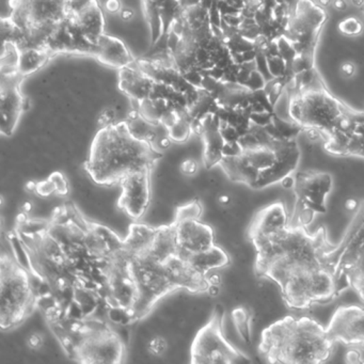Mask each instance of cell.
Segmentation results:
<instances>
[{
	"instance_id": "obj_1",
	"label": "cell",
	"mask_w": 364,
	"mask_h": 364,
	"mask_svg": "<svg viewBox=\"0 0 364 364\" xmlns=\"http://www.w3.org/2000/svg\"><path fill=\"white\" fill-rule=\"evenodd\" d=\"M252 245L257 276L277 283L289 308L304 310L328 304L338 295L330 259L336 244L328 240L325 228L309 233L306 228L287 225Z\"/></svg>"
},
{
	"instance_id": "obj_2",
	"label": "cell",
	"mask_w": 364,
	"mask_h": 364,
	"mask_svg": "<svg viewBox=\"0 0 364 364\" xmlns=\"http://www.w3.org/2000/svg\"><path fill=\"white\" fill-rule=\"evenodd\" d=\"M240 152L223 157L219 167L230 181L252 189L283 183L295 173L300 150L295 140L250 127L238 140Z\"/></svg>"
},
{
	"instance_id": "obj_3",
	"label": "cell",
	"mask_w": 364,
	"mask_h": 364,
	"mask_svg": "<svg viewBox=\"0 0 364 364\" xmlns=\"http://www.w3.org/2000/svg\"><path fill=\"white\" fill-rule=\"evenodd\" d=\"M161 156L149 142L134 137L124 121L102 127L93 140L85 168L93 182L112 186L134 172L152 171Z\"/></svg>"
},
{
	"instance_id": "obj_4",
	"label": "cell",
	"mask_w": 364,
	"mask_h": 364,
	"mask_svg": "<svg viewBox=\"0 0 364 364\" xmlns=\"http://www.w3.org/2000/svg\"><path fill=\"white\" fill-rule=\"evenodd\" d=\"M336 343L314 318L289 315L263 330L259 350L269 363L318 364L332 357Z\"/></svg>"
},
{
	"instance_id": "obj_5",
	"label": "cell",
	"mask_w": 364,
	"mask_h": 364,
	"mask_svg": "<svg viewBox=\"0 0 364 364\" xmlns=\"http://www.w3.org/2000/svg\"><path fill=\"white\" fill-rule=\"evenodd\" d=\"M10 6V20L22 35L21 50H48V44L71 18L70 0H11Z\"/></svg>"
},
{
	"instance_id": "obj_6",
	"label": "cell",
	"mask_w": 364,
	"mask_h": 364,
	"mask_svg": "<svg viewBox=\"0 0 364 364\" xmlns=\"http://www.w3.org/2000/svg\"><path fill=\"white\" fill-rule=\"evenodd\" d=\"M36 306L31 277L16 259L3 255L1 262V328L11 329Z\"/></svg>"
},
{
	"instance_id": "obj_7",
	"label": "cell",
	"mask_w": 364,
	"mask_h": 364,
	"mask_svg": "<svg viewBox=\"0 0 364 364\" xmlns=\"http://www.w3.org/2000/svg\"><path fill=\"white\" fill-rule=\"evenodd\" d=\"M333 178L328 172L306 170L294 176L291 188L295 193V205L289 218L291 227L306 228L315 216L327 213V198L331 193Z\"/></svg>"
},
{
	"instance_id": "obj_8",
	"label": "cell",
	"mask_w": 364,
	"mask_h": 364,
	"mask_svg": "<svg viewBox=\"0 0 364 364\" xmlns=\"http://www.w3.org/2000/svg\"><path fill=\"white\" fill-rule=\"evenodd\" d=\"M225 311L215 306L208 323L198 330L191 348V363H242L250 362L246 353L231 344L225 334Z\"/></svg>"
},
{
	"instance_id": "obj_9",
	"label": "cell",
	"mask_w": 364,
	"mask_h": 364,
	"mask_svg": "<svg viewBox=\"0 0 364 364\" xmlns=\"http://www.w3.org/2000/svg\"><path fill=\"white\" fill-rule=\"evenodd\" d=\"M131 268L138 289L137 301L133 309L137 319H140L164 296L176 289L169 280L165 265L148 255L132 257Z\"/></svg>"
},
{
	"instance_id": "obj_10",
	"label": "cell",
	"mask_w": 364,
	"mask_h": 364,
	"mask_svg": "<svg viewBox=\"0 0 364 364\" xmlns=\"http://www.w3.org/2000/svg\"><path fill=\"white\" fill-rule=\"evenodd\" d=\"M120 186L118 208L134 220L144 218L152 199L150 170L129 174L121 181Z\"/></svg>"
},
{
	"instance_id": "obj_11",
	"label": "cell",
	"mask_w": 364,
	"mask_h": 364,
	"mask_svg": "<svg viewBox=\"0 0 364 364\" xmlns=\"http://www.w3.org/2000/svg\"><path fill=\"white\" fill-rule=\"evenodd\" d=\"M327 331L336 342L364 347V308L344 306L336 309Z\"/></svg>"
},
{
	"instance_id": "obj_12",
	"label": "cell",
	"mask_w": 364,
	"mask_h": 364,
	"mask_svg": "<svg viewBox=\"0 0 364 364\" xmlns=\"http://www.w3.org/2000/svg\"><path fill=\"white\" fill-rule=\"evenodd\" d=\"M325 149L336 156H355L364 159V122L345 117L338 131L325 141Z\"/></svg>"
},
{
	"instance_id": "obj_13",
	"label": "cell",
	"mask_w": 364,
	"mask_h": 364,
	"mask_svg": "<svg viewBox=\"0 0 364 364\" xmlns=\"http://www.w3.org/2000/svg\"><path fill=\"white\" fill-rule=\"evenodd\" d=\"M24 76L20 73L3 76L1 80V133L14 135L18 127L21 114L25 110V99L21 95L20 84Z\"/></svg>"
},
{
	"instance_id": "obj_14",
	"label": "cell",
	"mask_w": 364,
	"mask_h": 364,
	"mask_svg": "<svg viewBox=\"0 0 364 364\" xmlns=\"http://www.w3.org/2000/svg\"><path fill=\"white\" fill-rule=\"evenodd\" d=\"M176 227L178 237V255L184 259L189 255L206 249L215 245L214 230L210 225L200 220H185L172 223Z\"/></svg>"
},
{
	"instance_id": "obj_15",
	"label": "cell",
	"mask_w": 364,
	"mask_h": 364,
	"mask_svg": "<svg viewBox=\"0 0 364 364\" xmlns=\"http://www.w3.org/2000/svg\"><path fill=\"white\" fill-rule=\"evenodd\" d=\"M289 225L287 208L282 201H276L262 208L251 221L248 237L251 242L272 235Z\"/></svg>"
},
{
	"instance_id": "obj_16",
	"label": "cell",
	"mask_w": 364,
	"mask_h": 364,
	"mask_svg": "<svg viewBox=\"0 0 364 364\" xmlns=\"http://www.w3.org/2000/svg\"><path fill=\"white\" fill-rule=\"evenodd\" d=\"M364 242V201L355 210L353 219L346 228L344 235L338 244H336L330 253V259L334 267V272L353 255Z\"/></svg>"
},
{
	"instance_id": "obj_17",
	"label": "cell",
	"mask_w": 364,
	"mask_h": 364,
	"mask_svg": "<svg viewBox=\"0 0 364 364\" xmlns=\"http://www.w3.org/2000/svg\"><path fill=\"white\" fill-rule=\"evenodd\" d=\"M336 278L338 295L351 287L364 302V242L336 270Z\"/></svg>"
},
{
	"instance_id": "obj_18",
	"label": "cell",
	"mask_w": 364,
	"mask_h": 364,
	"mask_svg": "<svg viewBox=\"0 0 364 364\" xmlns=\"http://www.w3.org/2000/svg\"><path fill=\"white\" fill-rule=\"evenodd\" d=\"M95 56L104 65L120 69L127 67L134 60L122 41L105 35L102 36L97 41Z\"/></svg>"
},
{
	"instance_id": "obj_19",
	"label": "cell",
	"mask_w": 364,
	"mask_h": 364,
	"mask_svg": "<svg viewBox=\"0 0 364 364\" xmlns=\"http://www.w3.org/2000/svg\"><path fill=\"white\" fill-rule=\"evenodd\" d=\"M120 88L136 101H142L151 97L154 92L155 84L153 78L142 70L137 71L127 65L121 69Z\"/></svg>"
},
{
	"instance_id": "obj_20",
	"label": "cell",
	"mask_w": 364,
	"mask_h": 364,
	"mask_svg": "<svg viewBox=\"0 0 364 364\" xmlns=\"http://www.w3.org/2000/svg\"><path fill=\"white\" fill-rule=\"evenodd\" d=\"M178 244L176 227L173 223H171V225L157 227L154 240L146 255L159 263L165 264L170 257L178 255Z\"/></svg>"
},
{
	"instance_id": "obj_21",
	"label": "cell",
	"mask_w": 364,
	"mask_h": 364,
	"mask_svg": "<svg viewBox=\"0 0 364 364\" xmlns=\"http://www.w3.org/2000/svg\"><path fill=\"white\" fill-rule=\"evenodd\" d=\"M157 227L133 223L129 227V233L123 240V250L131 257L146 255L154 240Z\"/></svg>"
},
{
	"instance_id": "obj_22",
	"label": "cell",
	"mask_w": 364,
	"mask_h": 364,
	"mask_svg": "<svg viewBox=\"0 0 364 364\" xmlns=\"http://www.w3.org/2000/svg\"><path fill=\"white\" fill-rule=\"evenodd\" d=\"M187 261L196 272L206 276L208 272L229 265L230 257L218 245H213L206 250L189 255Z\"/></svg>"
},
{
	"instance_id": "obj_23",
	"label": "cell",
	"mask_w": 364,
	"mask_h": 364,
	"mask_svg": "<svg viewBox=\"0 0 364 364\" xmlns=\"http://www.w3.org/2000/svg\"><path fill=\"white\" fill-rule=\"evenodd\" d=\"M52 55V53L43 48H23L21 50L20 61H18V73L22 76L33 73L43 67Z\"/></svg>"
},
{
	"instance_id": "obj_24",
	"label": "cell",
	"mask_w": 364,
	"mask_h": 364,
	"mask_svg": "<svg viewBox=\"0 0 364 364\" xmlns=\"http://www.w3.org/2000/svg\"><path fill=\"white\" fill-rule=\"evenodd\" d=\"M232 319H233L234 327L237 331L238 336L246 343L251 342V325H252V313L245 308V306H238L232 312Z\"/></svg>"
},
{
	"instance_id": "obj_25",
	"label": "cell",
	"mask_w": 364,
	"mask_h": 364,
	"mask_svg": "<svg viewBox=\"0 0 364 364\" xmlns=\"http://www.w3.org/2000/svg\"><path fill=\"white\" fill-rule=\"evenodd\" d=\"M203 215V206L197 200H191L186 203L181 204L176 208L173 223L185 220H200Z\"/></svg>"
},
{
	"instance_id": "obj_26",
	"label": "cell",
	"mask_w": 364,
	"mask_h": 364,
	"mask_svg": "<svg viewBox=\"0 0 364 364\" xmlns=\"http://www.w3.org/2000/svg\"><path fill=\"white\" fill-rule=\"evenodd\" d=\"M191 119L189 118L188 114H184L181 116V118L176 121V124L172 125L170 129H168L169 132L170 138L172 141L176 142H184L188 139L191 134L193 133V127H191Z\"/></svg>"
},
{
	"instance_id": "obj_27",
	"label": "cell",
	"mask_w": 364,
	"mask_h": 364,
	"mask_svg": "<svg viewBox=\"0 0 364 364\" xmlns=\"http://www.w3.org/2000/svg\"><path fill=\"white\" fill-rule=\"evenodd\" d=\"M146 348L151 355L161 357V355H165L169 350V342L166 336L155 333L146 342Z\"/></svg>"
},
{
	"instance_id": "obj_28",
	"label": "cell",
	"mask_w": 364,
	"mask_h": 364,
	"mask_svg": "<svg viewBox=\"0 0 364 364\" xmlns=\"http://www.w3.org/2000/svg\"><path fill=\"white\" fill-rule=\"evenodd\" d=\"M50 180L54 183L56 193L59 196L63 197V196H67L69 193V182H68L67 178L61 172L57 171L50 174Z\"/></svg>"
},
{
	"instance_id": "obj_29",
	"label": "cell",
	"mask_w": 364,
	"mask_h": 364,
	"mask_svg": "<svg viewBox=\"0 0 364 364\" xmlns=\"http://www.w3.org/2000/svg\"><path fill=\"white\" fill-rule=\"evenodd\" d=\"M33 191H36L40 197L48 198L52 196L53 193H56V188H55L54 183L48 178V180L37 183Z\"/></svg>"
},
{
	"instance_id": "obj_30",
	"label": "cell",
	"mask_w": 364,
	"mask_h": 364,
	"mask_svg": "<svg viewBox=\"0 0 364 364\" xmlns=\"http://www.w3.org/2000/svg\"><path fill=\"white\" fill-rule=\"evenodd\" d=\"M199 171V164L196 159H187L180 164V172L184 176H196Z\"/></svg>"
},
{
	"instance_id": "obj_31",
	"label": "cell",
	"mask_w": 364,
	"mask_h": 364,
	"mask_svg": "<svg viewBox=\"0 0 364 364\" xmlns=\"http://www.w3.org/2000/svg\"><path fill=\"white\" fill-rule=\"evenodd\" d=\"M116 112L112 108H107V109L102 112L101 116L99 119V124L102 127H108V125L114 124V120H116Z\"/></svg>"
},
{
	"instance_id": "obj_32",
	"label": "cell",
	"mask_w": 364,
	"mask_h": 364,
	"mask_svg": "<svg viewBox=\"0 0 364 364\" xmlns=\"http://www.w3.org/2000/svg\"><path fill=\"white\" fill-rule=\"evenodd\" d=\"M27 345L35 350L41 349L44 346L43 336L39 332H33V333L29 334L28 338H27Z\"/></svg>"
},
{
	"instance_id": "obj_33",
	"label": "cell",
	"mask_w": 364,
	"mask_h": 364,
	"mask_svg": "<svg viewBox=\"0 0 364 364\" xmlns=\"http://www.w3.org/2000/svg\"><path fill=\"white\" fill-rule=\"evenodd\" d=\"M122 4L121 0H105L104 1L103 10L109 14H120L122 10Z\"/></svg>"
},
{
	"instance_id": "obj_34",
	"label": "cell",
	"mask_w": 364,
	"mask_h": 364,
	"mask_svg": "<svg viewBox=\"0 0 364 364\" xmlns=\"http://www.w3.org/2000/svg\"><path fill=\"white\" fill-rule=\"evenodd\" d=\"M357 71V65L351 61H345L341 65L340 73L344 78H351L355 76Z\"/></svg>"
},
{
	"instance_id": "obj_35",
	"label": "cell",
	"mask_w": 364,
	"mask_h": 364,
	"mask_svg": "<svg viewBox=\"0 0 364 364\" xmlns=\"http://www.w3.org/2000/svg\"><path fill=\"white\" fill-rule=\"evenodd\" d=\"M119 16L123 22H131L136 18V11L133 8H122Z\"/></svg>"
},
{
	"instance_id": "obj_36",
	"label": "cell",
	"mask_w": 364,
	"mask_h": 364,
	"mask_svg": "<svg viewBox=\"0 0 364 364\" xmlns=\"http://www.w3.org/2000/svg\"><path fill=\"white\" fill-rule=\"evenodd\" d=\"M217 202H218L219 205L221 206H228L231 203V197L229 195H225V193H223V195L219 196L218 199H217Z\"/></svg>"
},
{
	"instance_id": "obj_37",
	"label": "cell",
	"mask_w": 364,
	"mask_h": 364,
	"mask_svg": "<svg viewBox=\"0 0 364 364\" xmlns=\"http://www.w3.org/2000/svg\"><path fill=\"white\" fill-rule=\"evenodd\" d=\"M345 7H346V5H345L343 0H336V1H334V8H336V9L342 10L344 9Z\"/></svg>"
},
{
	"instance_id": "obj_38",
	"label": "cell",
	"mask_w": 364,
	"mask_h": 364,
	"mask_svg": "<svg viewBox=\"0 0 364 364\" xmlns=\"http://www.w3.org/2000/svg\"><path fill=\"white\" fill-rule=\"evenodd\" d=\"M353 3L355 4V5H358V6H361V5H363V0H353Z\"/></svg>"
}]
</instances>
